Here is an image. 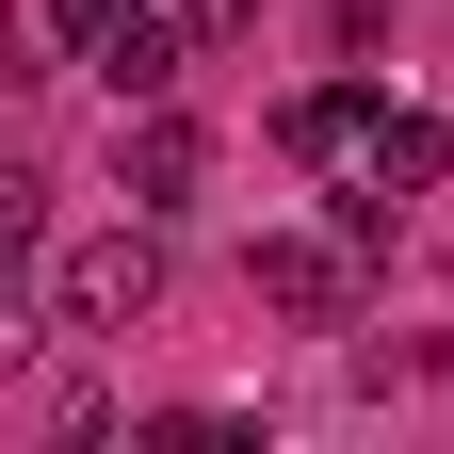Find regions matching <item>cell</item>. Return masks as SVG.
<instances>
[{
    "instance_id": "6da1fadb",
    "label": "cell",
    "mask_w": 454,
    "mask_h": 454,
    "mask_svg": "<svg viewBox=\"0 0 454 454\" xmlns=\"http://www.w3.org/2000/svg\"><path fill=\"white\" fill-rule=\"evenodd\" d=\"M146 309H162V211L49 244V325H66V340H130Z\"/></svg>"
},
{
    "instance_id": "7a4b0ae2",
    "label": "cell",
    "mask_w": 454,
    "mask_h": 454,
    "mask_svg": "<svg viewBox=\"0 0 454 454\" xmlns=\"http://www.w3.org/2000/svg\"><path fill=\"white\" fill-rule=\"evenodd\" d=\"M357 260H373V244H357L340 211H325V227H276V244H260V309H276V325H357Z\"/></svg>"
},
{
    "instance_id": "3957f363",
    "label": "cell",
    "mask_w": 454,
    "mask_h": 454,
    "mask_svg": "<svg viewBox=\"0 0 454 454\" xmlns=\"http://www.w3.org/2000/svg\"><path fill=\"white\" fill-rule=\"evenodd\" d=\"M195 179H211V130H195V114H130V146H114V195H130V211H195Z\"/></svg>"
},
{
    "instance_id": "277c9868",
    "label": "cell",
    "mask_w": 454,
    "mask_h": 454,
    "mask_svg": "<svg viewBox=\"0 0 454 454\" xmlns=\"http://www.w3.org/2000/svg\"><path fill=\"white\" fill-rule=\"evenodd\" d=\"M276 146H293V162H357V146H373V98H357V82H309L293 114H276Z\"/></svg>"
},
{
    "instance_id": "5b68a950",
    "label": "cell",
    "mask_w": 454,
    "mask_h": 454,
    "mask_svg": "<svg viewBox=\"0 0 454 454\" xmlns=\"http://www.w3.org/2000/svg\"><path fill=\"white\" fill-rule=\"evenodd\" d=\"M357 162H373L389 195H438V162H454V130H438V114H373V146H357Z\"/></svg>"
},
{
    "instance_id": "8992f818",
    "label": "cell",
    "mask_w": 454,
    "mask_h": 454,
    "mask_svg": "<svg viewBox=\"0 0 454 454\" xmlns=\"http://www.w3.org/2000/svg\"><path fill=\"white\" fill-rule=\"evenodd\" d=\"M130 17H146V0H49V33H66V49H82V66H98V49H114V33H130Z\"/></svg>"
},
{
    "instance_id": "52a82bcc",
    "label": "cell",
    "mask_w": 454,
    "mask_h": 454,
    "mask_svg": "<svg viewBox=\"0 0 454 454\" xmlns=\"http://www.w3.org/2000/svg\"><path fill=\"white\" fill-rule=\"evenodd\" d=\"M179 33H195V49H244V33H260V0H179Z\"/></svg>"
}]
</instances>
